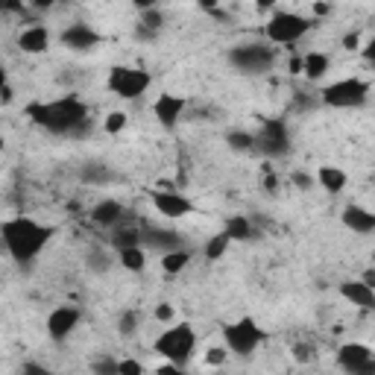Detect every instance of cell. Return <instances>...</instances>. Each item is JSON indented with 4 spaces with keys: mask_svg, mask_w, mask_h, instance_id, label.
<instances>
[{
    "mask_svg": "<svg viewBox=\"0 0 375 375\" xmlns=\"http://www.w3.org/2000/svg\"><path fill=\"white\" fill-rule=\"evenodd\" d=\"M82 179H86V182H109L112 173H109L103 164H86V168H82Z\"/></svg>",
    "mask_w": 375,
    "mask_h": 375,
    "instance_id": "cell-32",
    "label": "cell"
},
{
    "mask_svg": "<svg viewBox=\"0 0 375 375\" xmlns=\"http://www.w3.org/2000/svg\"><path fill=\"white\" fill-rule=\"evenodd\" d=\"M226 144L234 152H253L255 150V135L253 132H244V129H232L226 135Z\"/></svg>",
    "mask_w": 375,
    "mask_h": 375,
    "instance_id": "cell-26",
    "label": "cell"
},
{
    "mask_svg": "<svg viewBox=\"0 0 375 375\" xmlns=\"http://www.w3.org/2000/svg\"><path fill=\"white\" fill-rule=\"evenodd\" d=\"M91 372L94 375H120V360H115L112 355H97L91 360Z\"/></svg>",
    "mask_w": 375,
    "mask_h": 375,
    "instance_id": "cell-28",
    "label": "cell"
},
{
    "mask_svg": "<svg viewBox=\"0 0 375 375\" xmlns=\"http://www.w3.org/2000/svg\"><path fill=\"white\" fill-rule=\"evenodd\" d=\"M255 150L264 159H285L290 152V132L287 123L279 118H264L255 135Z\"/></svg>",
    "mask_w": 375,
    "mask_h": 375,
    "instance_id": "cell-5",
    "label": "cell"
},
{
    "mask_svg": "<svg viewBox=\"0 0 375 375\" xmlns=\"http://www.w3.org/2000/svg\"><path fill=\"white\" fill-rule=\"evenodd\" d=\"M311 9H314V15H319V18H323V15H331V3H314Z\"/></svg>",
    "mask_w": 375,
    "mask_h": 375,
    "instance_id": "cell-46",
    "label": "cell"
},
{
    "mask_svg": "<svg viewBox=\"0 0 375 375\" xmlns=\"http://www.w3.org/2000/svg\"><path fill=\"white\" fill-rule=\"evenodd\" d=\"M343 226L352 229L355 234H369V232H375V212H369V208H364V205L349 202L343 208Z\"/></svg>",
    "mask_w": 375,
    "mask_h": 375,
    "instance_id": "cell-14",
    "label": "cell"
},
{
    "mask_svg": "<svg viewBox=\"0 0 375 375\" xmlns=\"http://www.w3.org/2000/svg\"><path fill=\"white\" fill-rule=\"evenodd\" d=\"M12 97H15V91H12L9 82H3V106H9V103H12Z\"/></svg>",
    "mask_w": 375,
    "mask_h": 375,
    "instance_id": "cell-47",
    "label": "cell"
},
{
    "mask_svg": "<svg viewBox=\"0 0 375 375\" xmlns=\"http://www.w3.org/2000/svg\"><path fill=\"white\" fill-rule=\"evenodd\" d=\"M311 30V21L302 18L299 12L276 9L273 18L267 21V38L273 45H296V41Z\"/></svg>",
    "mask_w": 375,
    "mask_h": 375,
    "instance_id": "cell-6",
    "label": "cell"
},
{
    "mask_svg": "<svg viewBox=\"0 0 375 375\" xmlns=\"http://www.w3.org/2000/svg\"><path fill=\"white\" fill-rule=\"evenodd\" d=\"M120 217H123V205L118 200H100V202L91 208V220H94L97 226H103V229L118 226Z\"/></svg>",
    "mask_w": 375,
    "mask_h": 375,
    "instance_id": "cell-19",
    "label": "cell"
},
{
    "mask_svg": "<svg viewBox=\"0 0 375 375\" xmlns=\"http://www.w3.org/2000/svg\"><path fill=\"white\" fill-rule=\"evenodd\" d=\"M150 71H144V67H112V74H109V91L123 97V100H135V97L147 94L150 88Z\"/></svg>",
    "mask_w": 375,
    "mask_h": 375,
    "instance_id": "cell-9",
    "label": "cell"
},
{
    "mask_svg": "<svg viewBox=\"0 0 375 375\" xmlns=\"http://www.w3.org/2000/svg\"><path fill=\"white\" fill-rule=\"evenodd\" d=\"M138 326H141V317H138V311H123L120 319H118V328H120V335L123 337H132Z\"/></svg>",
    "mask_w": 375,
    "mask_h": 375,
    "instance_id": "cell-30",
    "label": "cell"
},
{
    "mask_svg": "<svg viewBox=\"0 0 375 375\" xmlns=\"http://www.w3.org/2000/svg\"><path fill=\"white\" fill-rule=\"evenodd\" d=\"M86 264H88V270H91V273L100 276V273H106L109 267H112V258H109L103 249H91L88 258H86Z\"/></svg>",
    "mask_w": 375,
    "mask_h": 375,
    "instance_id": "cell-29",
    "label": "cell"
},
{
    "mask_svg": "<svg viewBox=\"0 0 375 375\" xmlns=\"http://www.w3.org/2000/svg\"><path fill=\"white\" fill-rule=\"evenodd\" d=\"M349 375H375V358L372 360H367L364 367H358V369H352Z\"/></svg>",
    "mask_w": 375,
    "mask_h": 375,
    "instance_id": "cell-44",
    "label": "cell"
},
{
    "mask_svg": "<svg viewBox=\"0 0 375 375\" xmlns=\"http://www.w3.org/2000/svg\"><path fill=\"white\" fill-rule=\"evenodd\" d=\"M0 238H3L6 253L18 264H30L41 255V249L50 244L53 229L35 223L33 217H9V220H3V226H0Z\"/></svg>",
    "mask_w": 375,
    "mask_h": 375,
    "instance_id": "cell-2",
    "label": "cell"
},
{
    "mask_svg": "<svg viewBox=\"0 0 375 375\" xmlns=\"http://www.w3.org/2000/svg\"><path fill=\"white\" fill-rule=\"evenodd\" d=\"M127 112H112V115H106V123H103V129L109 132V135H118V132H123V127H127Z\"/></svg>",
    "mask_w": 375,
    "mask_h": 375,
    "instance_id": "cell-33",
    "label": "cell"
},
{
    "mask_svg": "<svg viewBox=\"0 0 375 375\" xmlns=\"http://www.w3.org/2000/svg\"><path fill=\"white\" fill-rule=\"evenodd\" d=\"M294 185H296V188H302V191H308V188H314V179H311L308 173L296 170V173H294Z\"/></svg>",
    "mask_w": 375,
    "mask_h": 375,
    "instance_id": "cell-40",
    "label": "cell"
},
{
    "mask_svg": "<svg viewBox=\"0 0 375 375\" xmlns=\"http://www.w3.org/2000/svg\"><path fill=\"white\" fill-rule=\"evenodd\" d=\"M294 358L299 360V364H308V360H314V346L311 343H296L294 346Z\"/></svg>",
    "mask_w": 375,
    "mask_h": 375,
    "instance_id": "cell-36",
    "label": "cell"
},
{
    "mask_svg": "<svg viewBox=\"0 0 375 375\" xmlns=\"http://www.w3.org/2000/svg\"><path fill=\"white\" fill-rule=\"evenodd\" d=\"M188 109V97L182 94H159V100L152 103V115L164 129H176V123L182 120V112Z\"/></svg>",
    "mask_w": 375,
    "mask_h": 375,
    "instance_id": "cell-11",
    "label": "cell"
},
{
    "mask_svg": "<svg viewBox=\"0 0 375 375\" xmlns=\"http://www.w3.org/2000/svg\"><path fill=\"white\" fill-rule=\"evenodd\" d=\"M364 59H367V65H372V67H375V35L367 41V47H364Z\"/></svg>",
    "mask_w": 375,
    "mask_h": 375,
    "instance_id": "cell-42",
    "label": "cell"
},
{
    "mask_svg": "<svg viewBox=\"0 0 375 375\" xmlns=\"http://www.w3.org/2000/svg\"><path fill=\"white\" fill-rule=\"evenodd\" d=\"M317 182H319V188L328 191V193H340L346 188V173L340 168H328V164H326V168H319Z\"/></svg>",
    "mask_w": 375,
    "mask_h": 375,
    "instance_id": "cell-21",
    "label": "cell"
},
{
    "mask_svg": "<svg viewBox=\"0 0 375 375\" xmlns=\"http://www.w3.org/2000/svg\"><path fill=\"white\" fill-rule=\"evenodd\" d=\"M79 319H82V314H79L77 305H59V308H53L47 314V335H50V340L65 343L77 331Z\"/></svg>",
    "mask_w": 375,
    "mask_h": 375,
    "instance_id": "cell-10",
    "label": "cell"
},
{
    "mask_svg": "<svg viewBox=\"0 0 375 375\" xmlns=\"http://www.w3.org/2000/svg\"><path fill=\"white\" fill-rule=\"evenodd\" d=\"M156 319H159V323H170V319H173V305H168V302L156 305Z\"/></svg>",
    "mask_w": 375,
    "mask_h": 375,
    "instance_id": "cell-38",
    "label": "cell"
},
{
    "mask_svg": "<svg viewBox=\"0 0 375 375\" xmlns=\"http://www.w3.org/2000/svg\"><path fill=\"white\" fill-rule=\"evenodd\" d=\"M138 24H144V26H150L152 33H159L161 26H164V15L156 9V6H144V12H141V21Z\"/></svg>",
    "mask_w": 375,
    "mask_h": 375,
    "instance_id": "cell-31",
    "label": "cell"
},
{
    "mask_svg": "<svg viewBox=\"0 0 375 375\" xmlns=\"http://www.w3.org/2000/svg\"><path fill=\"white\" fill-rule=\"evenodd\" d=\"M112 246L118 249V253L132 249V246H144V232H138V229H118L112 234Z\"/></svg>",
    "mask_w": 375,
    "mask_h": 375,
    "instance_id": "cell-23",
    "label": "cell"
},
{
    "mask_svg": "<svg viewBox=\"0 0 375 375\" xmlns=\"http://www.w3.org/2000/svg\"><path fill=\"white\" fill-rule=\"evenodd\" d=\"M360 282H364L367 287H372V290H375V267L364 270V276H360Z\"/></svg>",
    "mask_w": 375,
    "mask_h": 375,
    "instance_id": "cell-45",
    "label": "cell"
},
{
    "mask_svg": "<svg viewBox=\"0 0 375 375\" xmlns=\"http://www.w3.org/2000/svg\"><path fill=\"white\" fill-rule=\"evenodd\" d=\"M232 241H249L253 238V223L246 217H229L226 220V229H223Z\"/></svg>",
    "mask_w": 375,
    "mask_h": 375,
    "instance_id": "cell-25",
    "label": "cell"
},
{
    "mask_svg": "<svg viewBox=\"0 0 375 375\" xmlns=\"http://www.w3.org/2000/svg\"><path fill=\"white\" fill-rule=\"evenodd\" d=\"M367 360H372V349H369L367 343H343L340 349H337V364H340L346 372L364 367Z\"/></svg>",
    "mask_w": 375,
    "mask_h": 375,
    "instance_id": "cell-17",
    "label": "cell"
},
{
    "mask_svg": "<svg viewBox=\"0 0 375 375\" xmlns=\"http://www.w3.org/2000/svg\"><path fill=\"white\" fill-rule=\"evenodd\" d=\"M135 38H141V41H150V38H156V33L150 30V26H144V24H138L135 26Z\"/></svg>",
    "mask_w": 375,
    "mask_h": 375,
    "instance_id": "cell-43",
    "label": "cell"
},
{
    "mask_svg": "<svg viewBox=\"0 0 375 375\" xmlns=\"http://www.w3.org/2000/svg\"><path fill=\"white\" fill-rule=\"evenodd\" d=\"M226 358H229V349H226V346H214V349H208V352H205V364H208V367H223V364H226Z\"/></svg>",
    "mask_w": 375,
    "mask_h": 375,
    "instance_id": "cell-34",
    "label": "cell"
},
{
    "mask_svg": "<svg viewBox=\"0 0 375 375\" xmlns=\"http://www.w3.org/2000/svg\"><path fill=\"white\" fill-rule=\"evenodd\" d=\"M261 328L253 317H241V319H234V323H229L223 328V340H226V349L234 352V355H253L258 349V343H261Z\"/></svg>",
    "mask_w": 375,
    "mask_h": 375,
    "instance_id": "cell-8",
    "label": "cell"
},
{
    "mask_svg": "<svg viewBox=\"0 0 375 375\" xmlns=\"http://www.w3.org/2000/svg\"><path fill=\"white\" fill-rule=\"evenodd\" d=\"M18 47L24 53H45L50 47V33H47V26H41V24H33V26H26V30L18 35Z\"/></svg>",
    "mask_w": 375,
    "mask_h": 375,
    "instance_id": "cell-18",
    "label": "cell"
},
{
    "mask_svg": "<svg viewBox=\"0 0 375 375\" xmlns=\"http://www.w3.org/2000/svg\"><path fill=\"white\" fill-rule=\"evenodd\" d=\"M340 296L349 302V305H355V308H364V311H372L375 308V290L372 287H367L364 282H343L340 285Z\"/></svg>",
    "mask_w": 375,
    "mask_h": 375,
    "instance_id": "cell-16",
    "label": "cell"
},
{
    "mask_svg": "<svg viewBox=\"0 0 375 375\" xmlns=\"http://www.w3.org/2000/svg\"><path fill=\"white\" fill-rule=\"evenodd\" d=\"M305 79H311V82H319L326 74H328V67H331V59L326 56V53H319V50H311V53H305Z\"/></svg>",
    "mask_w": 375,
    "mask_h": 375,
    "instance_id": "cell-20",
    "label": "cell"
},
{
    "mask_svg": "<svg viewBox=\"0 0 375 375\" xmlns=\"http://www.w3.org/2000/svg\"><path fill=\"white\" fill-rule=\"evenodd\" d=\"M120 375H147V372H144V364H141V360L123 358V360H120Z\"/></svg>",
    "mask_w": 375,
    "mask_h": 375,
    "instance_id": "cell-35",
    "label": "cell"
},
{
    "mask_svg": "<svg viewBox=\"0 0 375 375\" xmlns=\"http://www.w3.org/2000/svg\"><path fill=\"white\" fill-rule=\"evenodd\" d=\"M144 249H152L159 255H168V253H176V249H185L182 246V238L176 232H168V229H147L144 232Z\"/></svg>",
    "mask_w": 375,
    "mask_h": 375,
    "instance_id": "cell-15",
    "label": "cell"
},
{
    "mask_svg": "<svg viewBox=\"0 0 375 375\" xmlns=\"http://www.w3.org/2000/svg\"><path fill=\"white\" fill-rule=\"evenodd\" d=\"M343 47L346 50H360V35L358 33H346L343 35Z\"/></svg>",
    "mask_w": 375,
    "mask_h": 375,
    "instance_id": "cell-41",
    "label": "cell"
},
{
    "mask_svg": "<svg viewBox=\"0 0 375 375\" xmlns=\"http://www.w3.org/2000/svg\"><path fill=\"white\" fill-rule=\"evenodd\" d=\"M191 264V249H176V253H168V255H161V270L164 273H182L185 267Z\"/></svg>",
    "mask_w": 375,
    "mask_h": 375,
    "instance_id": "cell-24",
    "label": "cell"
},
{
    "mask_svg": "<svg viewBox=\"0 0 375 375\" xmlns=\"http://www.w3.org/2000/svg\"><path fill=\"white\" fill-rule=\"evenodd\" d=\"M118 261H120L129 273H141V270L147 267V249H144V246L123 249V253H118Z\"/></svg>",
    "mask_w": 375,
    "mask_h": 375,
    "instance_id": "cell-22",
    "label": "cell"
},
{
    "mask_svg": "<svg viewBox=\"0 0 375 375\" xmlns=\"http://www.w3.org/2000/svg\"><path fill=\"white\" fill-rule=\"evenodd\" d=\"M152 349H156L164 360H170V364H188L193 358V349H197V335H193V328L188 323H179L173 328H164L161 335L156 337L152 343Z\"/></svg>",
    "mask_w": 375,
    "mask_h": 375,
    "instance_id": "cell-3",
    "label": "cell"
},
{
    "mask_svg": "<svg viewBox=\"0 0 375 375\" xmlns=\"http://www.w3.org/2000/svg\"><path fill=\"white\" fill-rule=\"evenodd\" d=\"M150 200H152V205H156L159 214L170 217V220L188 217L193 212V202L188 197H182V193H176V191H152Z\"/></svg>",
    "mask_w": 375,
    "mask_h": 375,
    "instance_id": "cell-12",
    "label": "cell"
},
{
    "mask_svg": "<svg viewBox=\"0 0 375 375\" xmlns=\"http://www.w3.org/2000/svg\"><path fill=\"white\" fill-rule=\"evenodd\" d=\"M369 100V82L349 77V79H337L319 91V103L331 106V109H358Z\"/></svg>",
    "mask_w": 375,
    "mask_h": 375,
    "instance_id": "cell-4",
    "label": "cell"
},
{
    "mask_svg": "<svg viewBox=\"0 0 375 375\" xmlns=\"http://www.w3.org/2000/svg\"><path fill=\"white\" fill-rule=\"evenodd\" d=\"M21 375H50V369L41 367L38 360H26V364L21 367Z\"/></svg>",
    "mask_w": 375,
    "mask_h": 375,
    "instance_id": "cell-37",
    "label": "cell"
},
{
    "mask_svg": "<svg viewBox=\"0 0 375 375\" xmlns=\"http://www.w3.org/2000/svg\"><path fill=\"white\" fill-rule=\"evenodd\" d=\"M62 45L71 47V50H91V47L100 45V33L91 30L88 24H71L62 33Z\"/></svg>",
    "mask_w": 375,
    "mask_h": 375,
    "instance_id": "cell-13",
    "label": "cell"
},
{
    "mask_svg": "<svg viewBox=\"0 0 375 375\" xmlns=\"http://www.w3.org/2000/svg\"><path fill=\"white\" fill-rule=\"evenodd\" d=\"M229 62L234 71L255 77V74H267L276 65V53L267 45H241V47L229 50Z\"/></svg>",
    "mask_w": 375,
    "mask_h": 375,
    "instance_id": "cell-7",
    "label": "cell"
},
{
    "mask_svg": "<svg viewBox=\"0 0 375 375\" xmlns=\"http://www.w3.org/2000/svg\"><path fill=\"white\" fill-rule=\"evenodd\" d=\"M229 244H232V238H229L226 232L214 234V238L205 244V258H208V261H217V258H223V255H226V249H229Z\"/></svg>",
    "mask_w": 375,
    "mask_h": 375,
    "instance_id": "cell-27",
    "label": "cell"
},
{
    "mask_svg": "<svg viewBox=\"0 0 375 375\" xmlns=\"http://www.w3.org/2000/svg\"><path fill=\"white\" fill-rule=\"evenodd\" d=\"M26 118L53 135L86 138L91 132L88 106L77 100V97H62V100H53V103H30L26 106Z\"/></svg>",
    "mask_w": 375,
    "mask_h": 375,
    "instance_id": "cell-1",
    "label": "cell"
},
{
    "mask_svg": "<svg viewBox=\"0 0 375 375\" xmlns=\"http://www.w3.org/2000/svg\"><path fill=\"white\" fill-rule=\"evenodd\" d=\"M156 375H185V369L179 364H170V360H164V364L156 369Z\"/></svg>",
    "mask_w": 375,
    "mask_h": 375,
    "instance_id": "cell-39",
    "label": "cell"
}]
</instances>
